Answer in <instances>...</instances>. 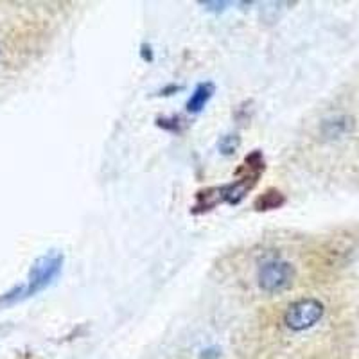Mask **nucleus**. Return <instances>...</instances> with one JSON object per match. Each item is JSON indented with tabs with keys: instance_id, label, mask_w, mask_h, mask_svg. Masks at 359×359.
I'll return each instance as SVG.
<instances>
[{
	"instance_id": "11",
	"label": "nucleus",
	"mask_w": 359,
	"mask_h": 359,
	"mask_svg": "<svg viewBox=\"0 0 359 359\" xmlns=\"http://www.w3.org/2000/svg\"><path fill=\"white\" fill-rule=\"evenodd\" d=\"M219 348L216 347H210V348H205L203 352H201L200 359H219Z\"/></svg>"
},
{
	"instance_id": "5",
	"label": "nucleus",
	"mask_w": 359,
	"mask_h": 359,
	"mask_svg": "<svg viewBox=\"0 0 359 359\" xmlns=\"http://www.w3.org/2000/svg\"><path fill=\"white\" fill-rule=\"evenodd\" d=\"M352 118L347 115H336V117L325 118L322 124H320V137L325 140H336L339 137H345V135L351 133L352 130Z\"/></svg>"
},
{
	"instance_id": "3",
	"label": "nucleus",
	"mask_w": 359,
	"mask_h": 359,
	"mask_svg": "<svg viewBox=\"0 0 359 359\" xmlns=\"http://www.w3.org/2000/svg\"><path fill=\"white\" fill-rule=\"evenodd\" d=\"M63 261H65V257L60 250H49L47 253L34 259L27 273V280H25V284H20L22 302L47 290L62 273Z\"/></svg>"
},
{
	"instance_id": "6",
	"label": "nucleus",
	"mask_w": 359,
	"mask_h": 359,
	"mask_svg": "<svg viewBox=\"0 0 359 359\" xmlns=\"http://www.w3.org/2000/svg\"><path fill=\"white\" fill-rule=\"evenodd\" d=\"M287 203L286 194L277 187H268L253 200L252 207L255 212H269V210H278Z\"/></svg>"
},
{
	"instance_id": "7",
	"label": "nucleus",
	"mask_w": 359,
	"mask_h": 359,
	"mask_svg": "<svg viewBox=\"0 0 359 359\" xmlns=\"http://www.w3.org/2000/svg\"><path fill=\"white\" fill-rule=\"evenodd\" d=\"M156 126L162 128L163 131H169V133L182 135L185 130H187L189 124L182 115H169V117L156 118Z\"/></svg>"
},
{
	"instance_id": "2",
	"label": "nucleus",
	"mask_w": 359,
	"mask_h": 359,
	"mask_svg": "<svg viewBox=\"0 0 359 359\" xmlns=\"http://www.w3.org/2000/svg\"><path fill=\"white\" fill-rule=\"evenodd\" d=\"M278 322L286 331L293 334H304L323 322L327 314V304L314 294H298L277 307Z\"/></svg>"
},
{
	"instance_id": "9",
	"label": "nucleus",
	"mask_w": 359,
	"mask_h": 359,
	"mask_svg": "<svg viewBox=\"0 0 359 359\" xmlns=\"http://www.w3.org/2000/svg\"><path fill=\"white\" fill-rule=\"evenodd\" d=\"M201 6H203L205 9H208V11H214V13H219V11H224V9L229 8L230 2H212V0H207V2H200Z\"/></svg>"
},
{
	"instance_id": "1",
	"label": "nucleus",
	"mask_w": 359,
	"mask_h": 359,
	"mask_svg": "<svg viewBox=\"0 0 359 359\" xmlns=\"http://www.w3.org/2000/svg\"><path fill=\"white\" fill-rule=\"evenodd\" d=\"M298 278L297 264L284 252H262L253 266V284L259 293L273 297L291 291Z\"/></svg>"
},
{
	"instance_id": "10",
	"label": "nucleus",
	"mask_w": 359,
	"mask_h": 359,
	"mask_svg": "<svg viewBox=\"0 0 359 359\" xmlns=\"http://www.w3.org/2000/svg\"><path fill=\"white\" fill-rule=\"evenodd\" d=\"M140 56L146 63H153L155 62V54H153V47L149 43H142L140 45Z\"/></svg>"
},
{
	"instance_id": "8",
	"label": "nucleus",
	"mask_w": 359,
	"mask_h": 359,
	"mask_svg": "<svg viewBox=\"0 0 359 359\" xmlns=\"http://www.w3.org/2000/svg\"><path fill=\"white\" fill-rule=\"evenodd\" d=\"M239 146H241V137H239L237 133L223 135V137L219 139V142H217V149H219L221 155L224 156L233 155V153L239 149Z\"/></svg>"
},
{
	"instance_id": "12",
	"label": "nucleus",
	"mask_w": 359,
	"mask_h": 359,
	"mask_svg": "<svg viewBox=\"0 0 359 359\" xmlns=\"http://www.w3.org/2000/svg\"><path fill=\"white\" fill-rule=\"evenodd\" d=\"M180 90H184V86H182V85H169V86H165V88L160 90V95H172V94H176V92H180Z\"/></svg>"
},
{
	"instance_id": "4",
	"label": "nucleus",
	"mask_w": 359,
	"mask_h": 359,
	"mask_svg": "<svg viewBox=\"0 0 359 359\" xmlns=\"http://www.w3.org/2000/svg\"><path fill=\"white\" fill-rule=\"evenodd\" d=\"M214 94H216V85H214L212 81L198 83L196 88L192 90L191 97L185 102V110H187L189 114L194 115L200 114V111L207 107L208 101L214 97Z\"/></svg>"
}]
</instances>
